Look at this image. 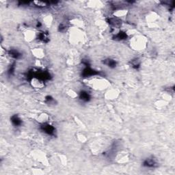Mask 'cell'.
<instances>
[{"label":"cell","mask_w":175,"mask_h":175,"mask_svg":"<svg viewBox=\"0 0 175 175\" xmlns=\"http://www.w3.org/2000/svg\"><path fill=\"white\" fill-rule=\"evenodd\" d=\"M71 23H72L73 27L78 28V29H83L86 26V23L81 19L75 18L71 21Z\"/></svg>","instance_id":"7"},{"label":"cell","mask_w":175,"mask_h":175,"mask_svg":"<svg viewBox=\"0 0 175 175\" xmlns=\"http://www.w3.org/2000/svg\"><path fill=\"white\" fill-rule=\"evenodd\" d=\"M128 13V10L126 8H119V9L116 10L114 12V17L117 19L122 18V17H126Z\"/></svg>","instance_id":"10"},{"label":"cell","mask_w":175,"mask_h":175,"mask_svg":"<svg viewBox=\"0 0 175 175\" xmlns=\"http://www.w3.org/2000/svg\"><path fill=\"white\" fill-rule=\"evenodd\" d=\"M76 136H77V140H78V141L80 142L81 143H86V142L88 140L86 136L85 135H84L83 133H78Z\"/></svg>","instance_id":"15"},{"label":"cell","mask_w":175,"mask_h":175,"mask_svg":"<svg viewBox=\"0 0 175 175\" xmlns=\"http://www.w3.org/2000/svg\"><path fill=\"white\" fill-rule=\"evenodd\" d=\"M33 4L35 6H39V7H45V6H48V3L46 1H33Z\"/></svg>","instance_id":"16"},{"label":"cell","mask_w":175,"mask_h":175,"mask_svg":"<svg viewBox=\"0 0 175 175\" xmlns=\"http://www.w3.org/2000/svg\"><path fill=\"white\" fill-rule=\"evenodd\" d=\"M43 130H44L45 132L49 133V134H51V133L53 132L54 129L51 125L47 124V123H45L44 126H43Z\"/></svg>","instance_id":"14"},{"label":"cell","mask_w":175,"mask_h":175,"mask_svg":"<svg viewBox=\"0 0 175 175\" xmlns=\"http://www.w3.org/2000/svg\"><path fill=\"white\" fill-rule=\"evenodd\" d=\"M52 21H53L52 16L50 14H47L46 16H45V17L42 19V22L45 25H46V26H50L51 23H52Z\"/></svg>","instance_id":"13"},{"label":"cell","mask_w":175,"mask_h":175,"mask_svg":"<svg viewBox=\"0 0 175 175\" xmlns=\"http://www.w3.org/2000/svg\"><path fill=\"white\" fill-rule=\"evenodd\" d=\"M32 54L37 60H42L45 57V51L41 48H35L32 50Z\"/></svg>","instance_id":"9"},{"label":"cell","mask_w":175,"mask_h":175,"mask_svg":"<svg viewBox=\"0 0 175 175\" xmlns=\"http://www.w3.org/2000/svg\"><path fill=\"white\" fill-rule=\"evenodd\" d=\"M120 90L116 88H110L108 89L105 94V97L108 100H114L116 99L120 95Z\"/></svg>","instance_id":"4"},{"label":"cell","mask_w":175,"mask_h":175,"mask_svg":"<svg viewBox=\"0 0 175 175\" xmlns=\"http://www.w3.org/2000/svg\"><path fill=\"white\" fill-rule=\"evenodd\" d=\"M129 44H130L131 48L133 50L140 51L144 50L147 46L148 40L145 36L143 35H134L129 40Z\"/></svg>","instance_id":"2"},{"label":"cell","mask_w":175,"mask_h":175,"mask_svg":"<svg viewBox=\"0 0 175 175\" xmlns=\"http://www.w3.org/2000/svg\"><path fill=\"white\" fill-rule=\"evenodd\" d=\"M37 121L41 124H45L49 121V115L46 113H41L37 117Z\"/></svg>","instance_id":"12"},{"label":"cell","mask_w":175,"mask_h":175,"mask_svg":"<svg viewBox=\"0 0 175 175\" xmlns=\"http://www.w3.org/2000/svg\"><path fill=\"white\" fill-rule=\"evenodd\" d=\"M23 36H24L25 40L27 41V42H32V40H34L36 38V33L32 30H27L24 32Z\"/></svg>","instance_id":"6"},{"label":"cell","mask_w":175,"mask_h":175,"mask_svg":"<svg viewBox=\"0 0 175 175\" xmlns=\"http://www.w3.org/2000/svg\"><path fill=\"white\" fill-rule=\"evenodd\" d=\"M67 94L68 95V97H70L71 98H72V99L76 98V97H77V96H78V94H77V92H75L73 90H68Z\"/></svg>","instance_id":"17"},{"label":"cell","mask_w":175,"mask_h":175,"mask_svg":"<svg viewBox=\"0 0 175 175\" xmlns=\"http://www.w3.org/2000/svg\"><path fill=\"white\" fill-rule=\"evenodd\" d=\"M12 122L14 123L15 125H19L21 123V120L18 116H13L12 118Z\"/></svg>","instance_id":"18"},{"label":"cell","mask_w":175,"mask_h":175,"mask_svg":"<svg viewBox=\"0 0 175 175\" xmlns=\"http://www.w3.org/2000/svg\"><path fill=\"white\" fill-rule=\"evenodd\" d=\"M146 21L148 23H154L159 18L158 14L156 12L151 11L149 12V13L146 15Z\"/></svg>","instance_id":"11"},{"label":"cell","mask_w":175,"mask_h":175,"mask_svg":"<svg viewBox=\"0 0 175 175\" xmlns=\"http://www.w3.org/2000/svg\"><path fill=\"white\" fill-rule=\"evenodd\" d=\"M87 84L92 89L96 90H104L107 89L109 86V82L104 77L100 76H93L88 79Z\"/></svg>","instance_id":"1"},{"label":"cell","mask_w":175,"mask_h":175,"mask_svg":"<svg viewBox=\"0 0 175 175\" xmlns=\"http://www.w3.org/2000/svg\"><path fill=\"white\" fill-rule=\"evenodd\" d=\"M30 84L32 87L36 89H41L45 86L44 81L42 79L36 78V77H32L30 81Z\"/></svg>","instance_id":"5"},{"label":"cell","mask_w":175,"mask_h":175,"mask_svg":"<svg viewBox=\"0 0 175 175\" xmlns=\"http://www.w3.org/2000/svg\"><path fill=\"white\" fill-rule=\"evenodd\" d=\"M116 159L120 163H125L129 160V155L125 152H120L116 155Z\"/></svg>","instance_id":"8"},{"label":"cell","mask_w":175,"mask_h":175,"mask_svg":"<svg viewBox=\"0 0 175 175\" xmlns=\"http://www.w3.org/2000/svg\"><path fill=\"white\" fill-rule=\"evenodd\" d=\"M84 35L82 31L78 28L73 27L71 30L70 40L71 42L73 44L78 45L80 42H83L84 39Z\"/></svg>","instance_id":"3"},{"label":"cell","mask_w":175,"mask_h":175,"mask_svg":"<svg viewBox=\"0 0 175 175\" xmlns=\"http://www.w3.org/2000/svg\"><path fill=\"white\" fill-rule=\"evenodd\" d=\"M145 163L146 164L147 166H155V161L153 160V159H148L147 160L145 161Z\"/></svg>","instance_id":"22"},{"label":"cell","mask_w":175,"mask_h":175,"mask_svg":"<svg viewBox=\"0 0 175 175\" xmlns=\"http://www.w3.org/2000/svg\"><path fill=\"white\" fill-rule=\"evenodd\" d=\"M116 61L114 60H111V59H109L107 60V63L106 64L109 66V67H115L116 66Z\"/></svg>","instance_id":"19"},{"label":"cell","mask_w":175,"mask_h":175,"mask_svg":"<svg viewBox=\"0 0 175 175\" xmlns=\"http://www.w3.org/2000/svg\"><path fill=\"white\" fill-rule=\"evenodd\" d=\"M80 97H81V99L84 101H88V99L90 98L89 94H88L87 92H81L80 94Z\"/></svg>","instance_id":"20"},{"label":"cell","mask_w":175,"mask_h":175,"mask_svg":"<svg viewBox=\"0 0 175 175\" xmlns=\"http://www.w3.org/2000/svg\"><path fill=\"white\" fill-rule=\"evenodd\" d=\"M67 29V25L65 23H61L59 26V30L60 32H65Z\"/></svg>","instance_id":"21"}]
</instances>
